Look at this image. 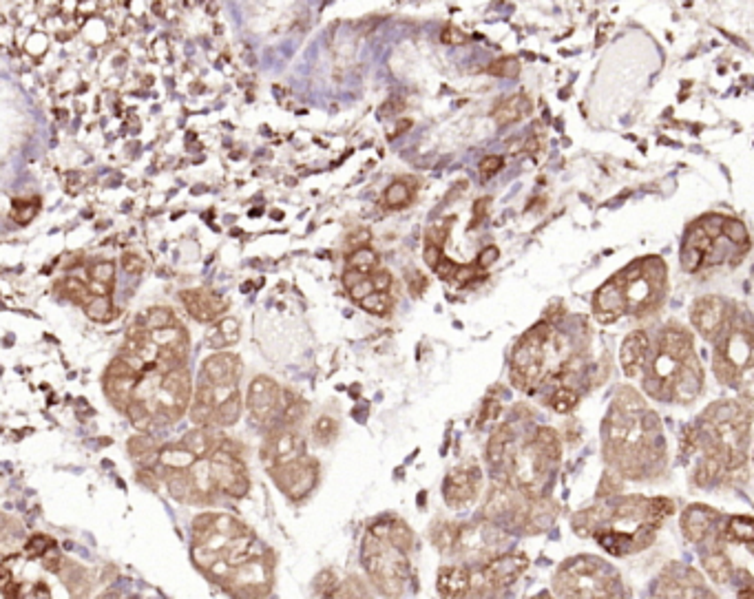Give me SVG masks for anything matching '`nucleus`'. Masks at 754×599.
I'll return each instance as SVG.
<instances>
[{"label":"nucleus","instance_id":"obj_1","mask_svg":"<svg viewBox=\"0 0 754 599\" xmlns=\"http://www.w3.org/2000/svg\"><path fill=\"white\" fill-rule=\"evenodd\" d=\"M672 511L675 504L668 498L622 495L578 513L573 531L593 538L610 556H633L653 542Z\"/></svg>","mask_w":754,"mask_h":599},{"label":"nucleus","instance_id":"obj_2","mask_svg":"<svg viewBox=\"0 0 754 599\" xmlns=\"http://www.w3.org/2000/svg\"><path fill=\"white\" fill-rule=\"evenodd\" d=\"M604 455L626 478H646L653 464L666 458L657 416L633 390L619 392L606 416Z\"/></svg>","mask_w":754,"mask_h":599},{"label":"nucleus","instance_id":"obj_3","mask_svg":"<svg viewBox=\"0 0 754 599\" xmlns=\"http://www.w3.org/2000/svg\"><path fill=\"white\" fill-rule=\"evenodd\" d=\"M702 387L703 370L695 356L693 337L680 325H668L644 372V390L657 401L693 402Z\"/></svg>","mask_w":754,"mask_h":599},{"label":"nucleus","instance_id":"obj_4","mask_svg":"<svg viewBox=\"0 0 754 599\" xmlns=\"http://www.w3.org/2000/svg\"><path fill=\"white\" fill-rule=\"evenodd\" d=\"M666 294V263L641 259L606 281L593 297V310L602 323L619 316H646L657 310Z\"/></svg>","mask_w":754,"mask_h":599},{"label":"nucleus","instance_id":"obj_5","mask_svg":"<svg viewBox=\"0 0 754 599\" xmlns=\"http://www.w3.org/2000/svg\"><path fill=\"white\" fill-rule=\"evenodd\" d=\"M560 599H624L622 578L600 557L582 556L564 562L553 578Z\"/></svg>","mask_w":754,"mask_h":599},{"label":"nucleus","instance_id":"obj_6","mask_svg":"<svg viewBox=\"0 0 754 599\" xmlns=\"http://www.w3.org/2000/svg\"><path fill=\"white\" fill-rule=\"evenodd\" d=\"M409 551L396 547L390 540V522H381L369 529L363 544V562L369 580L385 595H400L409 580Z\"/></svg>","mask_w":754,"mask_h":599},{"label":"nucleus","instance_id":"obj_7","mask_svg":"<svg viewBox=\"0 0 754 599\" xmlns=\"http://www.w3.org/2000/svg\"><path fill=\"white\" fill-rule=\"evenodd\" d=\"M529 560L520 553H502L496 556L494 560L480 564L478 571H471L474 573V582H471V593L470 595H494V593L502 591V588L511 587L520 580V575L525 573Z\"/></svg>","mask_w":754,"mask_h":599},{"label":"nucleus","instance_id":"obj_8","mask_svg":"<svg viewBox=\"0 0 754 599\" xmlns=\"http://www.w3.org/2000/svg\"><path fill=\"white\" fill-rule=\"evenodd\" d=\"M272 480L290 500H301L310 494L319 482V463L310 455H301L297 460L279 464L270 469Z\"/></svg>","mask_w":754,"mask_h":599},{"label":"nucleus","instance_id":"obj_9","mask_svg":"<svg viewBox=\"0 0 754 599\" xmlns=\"http://www.w3.org/2000/svg\"><path fill=\"white\" fill-rule=\"evenodd\" d=\"M190 394H193V383H190V372L186 365L173 370L162 378L155 392L153 401L158 405V414H162L167 420L182 418L190 405Z\"/></svg>","mask_w":754,"mask_h":599},{"label":"nucleus","instance_id":"obj_10","mask_svg":"<svg viewBox=\"0 0 754 599\" xmlns=\"http://www.w3.org/2000/svg\"><path fill=\"white\" fill-rule=\"evenodd\" d=\"M690 321L703 338L719 341L733 325V307L719 297H703L690 310Z\"/></svg>","mask_w":754,"mask_h":599},{"label":"nucleus","instance_id":"obj_11","mask_svg":"<svg viewBox=\"0 0 754 599\" xmlns=\"http://www.w3.org/2000/svg\"><path fill=\"white\" fill-rule=\"evenodd\" d=\"M653 599H717L693 569H671L657 584Z\"/></svg>","mask_w":754,"mask_h":599},{"label":"nucleus","instance_id":"obj_12","mask_svg":"<svg viewBox=\"0 0 754 599\" xmlns=\"http://www.w3.org/2000/svg\"><path fill=\"white\" fill-rule=\"evenodd\" d=\"M303 451V440L294 427H285L279 424L270 432V436L263 440L261 447V460L268 469H275L279 464L290 463V460L301 458Z\"/></svg>","mask_w":754,"mask_h":599},{"label":"nucleus","instance_id":"obj_13","mask_svg":"<svg viewBox=\"0 0 754 599\" xmlns=\"http://www.w3.org/2000/svg\"><path fill=\"white\" fill-rule=\"evenodd\" d=\"M480 482H483V473L476 464H467V467H458L449 471L447 480H445L443 494L445 502L452 509H465L478 498Z\"/></svg>","mask_w":754,"mask_h":599},{"label":"nucleus","instance_id":"obj_14","mask_svg":"<svg viewBox=\"0 0 754 599\" xmlns=\"http://www.w3.org/2000/svg\"><path fill=\"white\" fill-rule=\"evenodd\" d=\"M281 399H284V392L270 377L253 378L251 387H248V409H251L254 420H259V423L270 420L281 409Z\"/></svg>","mask_w":754,"mask_h":599},{"label":"nucleus","instance_id":"obj_15","mask_svg":"<svg viewBox=\"0 0 754 599\" xmlns=\"http://www.w3.org/2000/svg\"><path fill=\"white\" fill-rule=\"evenodd\" d=\"M180 299L186 312L199 323H213L229 310V301L213 290H184V292H180Z\"/></svg>","mask_w":754,"mask_h":599},{"label":"nucleus","instance_id":"obj_16","mask_svg":"<svg viewBox=\"0 0 754 599\" xmlns=\"http://www.w3.org/2000/svg\"><path fill=\"white\" fill-rule=\"evenodd\" d=\"M242 361L233 352H217L204 361V377L213 387H233L242 378Z\"/></svg>","mask_w":754,"mask_h":599},{"label":"nucleus","instance_id":"obj_17","mask_svg":"<svg viewBox=\"0 0 754 599\" xmlns=\"http://www.w3.org/2000/svg\"><path fill=\"white\" fill-rule=\"evenodd\" d=\"M650 338L646 332H633L626 341L622 343V352H619V361H622L624 374L628 378L644 377L646 368L650 363Z\"/></svg>","mask_w":754,"mask_h":599},{"label":"nucleus","instance_id":"obj_18","mask_svg":"<svg viewBox=\"0 0 754 599\" xmlns=\"http://www.w3.org/2000/svg\"><path fill=\"white\" fill-rule=\"evenodd\" d=\"M471 582H474V573L470 566L449 564L439 571L436 587L445 599H463L471 593Z\"/></svg>","mask_w":754,"mask_h":599},{"label":"nucleus","instance_id":"obj_19","mask_svg":"<svg viewBox=\"0 0 754 599\" xmlns=\"http://www.w3.org/2000/svg\"><path fill=\"white\" fill-rule=\"evenodd\" d=\"M220 405L217 399V387L213 385H202L195 392V402L190 405V420H193L198 427H208V424L215 423V411Z\"/></svg>","mask_w":754,"mask_h":599},{"label":"nucleus","instance_id":"obj_20","mask_svg":"<svg viewBox=\"0 0 754 599\" xmlns=\"http://www.w3.org/2000/svg\"><path fill=\"white\" fill-rule=\"evenodd\" d=\"M222 442H224V438L215 436V433H213L208 427H195L190 429L184 438H182V445H184L198 460L208 458V455L215 454V451L222 447Z\"/></svg>","mask_w":754,"mask_h":599},{"label":"nucleus","instance_id":"obj_21","mask_svg":"<svg viewBox=\"0 0 754 599\" xmlns=\"http://www.w3.org/2000/svg\"><path fill=\"white\" fill-rule=\"evenodd\" d=\"M142 378H113V377H105V394L106 399L113 402L118 409L127 411V407L131 405L133 401H136V390H137V383H140Z\"/></svg>","mask_w":754,"mask_h":599},{"label":"nucleus","instance_id":"obj_22","mask_svg":"<svg viewBox=\"0 0 754 599\" xmlns=\"http://www.w3.org/2000/svg\"><path fill=\"white\" fill-rule=\"evenodd\" d=\"M167 486L168 494L180 502H195L199 504L198 489H195L193 476L190 469H182V471H167Z\"/></svg>","mask_w":754,"mask_h":599},{"label":"nucleus","instance_id":"obj_23","mask_svg":"<svg viewBox=\"0 0 754 599\" xmlns=\"http://www.w3.org/2000/svg\"><path fill=\"white\" fill-rule=\"evenodd\" d=\"M529 113H531V100L526 96H522V93H517V96H511L507 97V100H502L501 105L494 109L492 115L498 124H513Z\"/></svg>","mask_w":754,"mask_h":599},{"label":"nucleus","instance_id":"obj_24","mask_svg":"<svg viewBox=\"0 0 754 599\" xmlns=\"http://www.w3.org/2000/svg\"><path fill=\"white\" fill-rule=\"evenodd\" d=\"M239 341V321L235 316H224L208 332V346L213 350H226Z\"/></svg>","mask_w":754,"mask_h":599},{"label":"nucleus","instance_id":"obj_25","mask_svg":"<svg viewBox=\"0 0 754 599\" xmlns=\"http://www.w3.org/2000/svg\"><path fill=\"white\" fill-rule=\"evenodd\" d=\"M195 463H198V458H195V455L190 454L182 442L180 445H177V442H173V445H164L162 449H159V464H162L167 471H182V469H190Z\"/></svg>","mask_w":754,"mask_h":599},{"label":"nucleus","instance_id":"obj_26","mask_svg":"<svg viewBox=\"0 0 754 599\" xmlns=\"http://www.w3.org/2000/svg\"><path fill=\"white\" fill-rule=\"evenodd\" d=\"M242 411H244L242 394H239L237 390H233L229 396H224V399L220 401V405H217L215 424H220V427H233V424H237V420L242 418Z\"/></svg>","mask_w":754,"mask_h":599},{"label":"nucleus","instance_id":"obj_27","mask_svg":"<svg viewBox=\"0 0 754 599\" xmlns=\"http://www.w3.org/2000/svg\"><path fill=\"white\" fill-rule=\"evenodd\" d=\"M128 454L142 463V469H153L159 463V447L149 436H136L128 440Z\"/></svg>","mask_w":754,"mask_h":599},{"label":"nucleus","instance_id":"obj_28","mask_svg":"<svg viewBox=\"0 0 754 599\" xmlns=\"http://www.w3.org/2000/svg\"><path fill=\"white\" fill-rule=\"evenodd\" d=\"M726 542L754 544V517L733 516L726 520Z\"/></svg>","mask_w":754,"mask_h":599},{"label":"nucleus","instance_id":"obj_29","mask_svg":"<svg viewBox=\"0 0 754 599\" xmlns=\"http://www.w3.org/2000/svg\"><path fill=\"white\" fill-rule=\"evenodd\" d=\"M137 323L144 325L149 332H159V330H168L173 328V325H177L175 315H173L171 307H164V306L151 307L142 319H137Z\"/></svg>","mask_w":754,"mask_h":599},{"label":"nucleus","instance_id":"obj_30","mask_svg":"<svg viewBox=\"0 0 754 599\" xmlns=\"http://www.w3.org/2000/svg\"><path fill=\"white\" fill-rule=\"evenodd\" d=\"M412 198H414V186L405 180L392 182V184L385 189V193H383V201H385L387 208L392 210L405 208V206L412 201Z\"/></svg>","mask_w":754,"mask_h":599},{"label":"nucleus","instance_id":"obj_31","mask_svg":"<svg viewBox=\"0 0 754 599\" xmlns=\"http://www.w3.org/2000/svg\"><path fill=\"white\" fill-rule=\"evenodd\" d=\"M347 268L361 272L365 276H372L378 270V257L372 248H361L347 254Z\"/></svg>","mask_w":754,"mask_h":599},{"label":"nucleus","instance_id":"obj_32","mask_svg":"<svg viewBox=\"0 0 754 599\" xmlns=\"http://www.w3.org/2000/svg\"><path fill=\"white\" fill-rule=\"evenodd\" d=\"M84 312L91 321L97 323H105L113 316V306H111V299L106 294H93L87 303H84Z\"/></svg>","mask_w":754,"mask_h":599},{"label":"nucleus","instance_id":"obj_33","mask_svg":"<svg viewBox=\"0 0 754 599\" xmlns=\"http://www.w3.org/2000/svg\"><path fill=\"white\" fill-rule=\"evenodd\" d=\"M579 394L575 387H556L548 396V405L557 411V414H569L575 405H578Z\"/></svg>","mask_w":754,"mask_h":599},{"label":"nucleus","instance_id":"obj_34","mask_svg":"<svg viewBox=\"0 0 754 599\" xmlns=\"http://www.w3.org/2000/svg\"><path fill=\"white\" fill-rule=\"evenodd\" d=\"M58 292L74 303H87L89 299H91V294H89L91 290L80 279H74V276H71V279H62L60 284H58Z\"/></svg>","mask_w":754,"mask_h":599},{"label":"nucleus","instance_id":"obj_35","mask_svg":"<svg viewBox=\"0 0 754 599\" xmlns=\"http://www.w3.org/2000/svg\"><path fill=\"white\" fill-rule=\"evenodd\" d=\"M338 423L330 416H321L315 424H312V436H315L316 445H330L337 438Z\"/></svg>","mask_w":754,"mask_h":599},{"label":"nucleus","instance_id":"obj_36","mask_svg":"<svg viewBox=\"0 0 754 599\" xmlns=\"http://www.w3.org/2000/svg\"><path fill=\"white\" fill-rule=\"evenodd\" d=\"M89 276H91L93 285H100L109 292L115 279V266L111 261H97L89 268Z\"/></svg>","mask_w":754,"mask_h":599},{"label":"nucleus","instance_id":"obj_37","mask_svg":"<svg viewBox=\"0 0 754 599\" xmlns=\"http://www.w3.org/2000/svg\"><path fill=\"white\" fill-rule=\"evenodd\" d=\"M359 306L363 307L368 315L385 316V315H390V310H392V299L387 292H372L369 297H365L363 301L359 303Z\"/></svg>","mask_w":754,"mask_h":599},{"label":"nucleus","instance_id":"obj_38","mask_svg":"<svg viewBox=\"0 0 754 599\" xmlns=\"http://www.w3.org/2000/svg\"><path fill=\"white\" fill-rule=\"evenodd\" d=\"M127 416L137 429H142V432H146V429L151 427V423H153V414H151V409L146 407V402L142 401H133L131 405L127 407Z\"/></svg>","mask_w":754,"mask_h":599},{"label":"nucleus","instance_id":"obj_39","mask_svg":"<svg viewBox=\"0 0 754 599\" xmlns=\"http://www.w3.org/2000/svg\"><path fill=\"white\" fill-rule=\"evenodd\" d=\"M487 74L498 75V78H516V75L520 74V60L513 56L498 58V60H494L492 65L487 66Z\"/></svg>","mask_w":754,"mask_h":599},{"label":"nucleus","instance_id":"obj_40","mask_svg":"<svg viewBox=\"0 0 754 599\" xmlns=\"http://www.w3.org/2000/svg\"><path fill=\"white\" fill-rule=\"evenodd\" d=\"M38 214V201L35 199H16L13 201V219L18 223H29Z\"/></svg>","mask_w":754,"mask_h":599},{"label":"nucleus","instance_id":"obj_41","mask_svg":"<svg viewBox=\"0 0 754 599\" xmlns=\"http://www.w3.org/2000/svg\"><path fill=\"white\" fill-rule=\"evenodd\" d=\"M369 241H372V230H369V228H354V230L346 237V248L350 250V253L361 248H369Z\"/></svg>","mask_w":754,"mask_h":599},{"label":"nucleus","instance_id":"obj_42","mask_svg":"<svg viewBox=\"0 0 754 599\" xmlns=\"http://www.w3.org/2000/svg\"><path fill=\"white\" fill-rule=\"evenodd\" d=\"M449 219H445V222H439V223H434V226H430L427 228V232H425V244H431V245H439V248H443L445 245V241H447V237H449Z\"/></svg>","mask_w":754,"mask_h":599},{"label":"nucleus","instance_id":"obj_43","mask_svg":"<svg viewBox=\"0 0 754 599\" xmlns=\"http://www.w3.org/2000/svg\"><path fill=\"white\" fill-rule=\"evenodd\" d=\"M53 547H56V542H53L51 538H47V535H35V538H31L29 542H27V551L35 557L49 556V553L53 551Z\"/></svg>","mask_w":754,"mask_h":599},{"label":"nucleus","instance_id":"obj_44","mask_svg":"<svg viewBox=\"0 0 754 599\" xmlns=\"http://www.w3.org/2000/svg\"><path fill=\"white\" fill-rule=\"evenodd\" d=\"M122 268L124 272H128V275H140V272H144V259L136 253H124Z\"/></svg>","mask_w":754,"mask_h":599},{"label":"nucleus","instance_id":"obj_45","mask_svg":"<svg viewBox=\"0 0 754 599\" xmlns=\"http://www.w3.org/2000/svg\"><path fill=\"white\" fill-rule=\"evenodd\" d=\"M480 276V268L478 266H458L456 275H454L452 281H456L458 285H467L470 281H476Z\"/></svg>","mask_w":754,"mask_h":599},{"label":"nucleus","instance_id":"obj_46","mask_svg":"<svg viewBox=\"0 0 754 599\" xmlns=\"http://www.w3.org/2000/svg\"><path fill=\"white\" fill-rule=\"evenodd\" d=\"M504 167V159L502 158H498V155H487V158L483 159V162L478 164V168H480V173H483L485 177H492V175H496L498 171H501V168Z\"/></svg>","mask_w":754,"mask_h":599},{"label":"nucleus","instance_id":"obj_47","mask_svg":"<svg viewBox=\"0 0 754 599\" xmlns=\"http://www.w3.org/2000/svg\"><path fill=\"white\" fill-rule=\"evenodd\" d=\"M423 254H425V263L431 268V270H436V268L440 266V261L445 259L443 248H439V245H431V244H425V250H423Z\"/></svg>","mask_w":754,"mask_h":599},{"label":"nucleus","instance_id":"obj_48","mask_svg":"<svg viewBox=\"0 0 754 599\" xmlns=\"http://www.w3.org/2000/svg\"><path fill=\"white\" fill-rule=\"evenodd\" d=\"M440 40H443L445 44H463L467 43V34L465 31H461L458 27H445L443 34H440Z\"/></svg>","mask_w":754,"mask_h":599},{"label":"nucleus","instance_id":"obj_49","mask_svg":"<svg viewBox=\"0 0 754 599\" xmlns=\"http://www.w3.org/2000/svg\"><path fill=\"white\" fill-rule=\"evenodd\" d=\"M374 292H390L392 288V275L387 270H377L372 275Z\"/></svg>","mask_w":754,"mask_h":599},{"label":"nucleus","instance_id":"obj_50","mask_svg":"<svg viewBox=\"0 0 754 599\" xmlns=\"http://www.w3.org/2000/svg\"><path fill=\"white\" fill-rule=\"evenodd\" d=\"M501 257V250L496 248V245H487V248L483 250V253L478 254V259H476V266L478 268H489L492 263H496V259Z\"/></svg>","mask_w":754,"mask_h":599},{"label":"nucleus","instance_id":"obj_51","mask_svg":"<svg viewBox=\"0 0 754 599\" xmlns=\"http://www.w3.org/2000/svg\"><path fill=\"white\" fill-rule=\"evenodd\" d=\"M456 270H458V263H454L452 259L445 257L443 261H440V266L436 268V275H439L440 279H454Z\"/></svg>","mask_w":754,"mask_h":599},{"label":"nucleus","instance_id":"obj_52","mask_svg":"<svg viewBox=\"0 0 754 599\" xmlns=\"http://www.w3.org/2000/svg\"><path fill=\"white\" fill-rule=\"evenodd\" d=\"M368 279V276L365 275H361V272H354V270H350V268H347L346 272H343V285H346V290L347 292H350L352 288H354V285H359L361 281H365Z\"/></svg>","mask_w":754,"mask_h":599},{"label":"nucleus","instance_id":"obj_53","mask_svg":"<svg viewBox=\"0 0 754 599\" xmlns=\"http://www.w3.org/2000/svg\"><path fill=\"white\" fill-rule=\"evenodd\" d=\"M489 204H492V199H489V198H483V199L476 201V204H474V222H471V228L476 226V222H483V217L487 214Z\"/></svg>","mask_w":754,"mask_h":599},{"label":"nucleus","instance_id":"obj_54","mask_svg":"<svg viewBox=\"0 0 754 599\" xmlns=\"http://www.w3.org/2000/svg\"><path fill=\"white\" fill-rule=\"evenodd\" d=\"M498 414H501V402L487 401L483 407V418H480V420H483V423H485V420H496Z\"/></svg>","mask_w":754,"mask_h":599},{"label":"nucleus","instance_id":"obj_55","mask_svg":"<svg viewBox=\"0 0 754 599\" xmlns=\"http://www.w3.org/2000/svg\"><path fill=\"white\" fill-rule=\"evenodd\" d=\"M409 285H412V292L416 294V297H421L423 290L427 288V279L421 275V272H414V281H409Z\"/></svg>","mask_w":754,"mask_h":599},{"label":"nucleus","instance_id":"obj_56","mask_svg":"<svg viewBox=\"0 0 754 599\" xmlns=\"http://www.w3.org/2000/svg\"><path fill=\"white\" fill-rule=\"evenodd\" d=\"M140 482L149 485L151 489H158V478H155V473L151 471V469H142V471H140Z\"/></svg>","mask_w":754,"mask_h":599},{"label":"nucleus","instance_id":"obj_57","mask_svg":"<svg viewBox=\"0 0 754 599\" xmlns=\"http://www.w3.org/2000/svg\"><path fill=\"white\" fill-rule=\"evenodd\" d=\"M535 599H556V597H551V595H547V593H544V595H538Z\"/></svg>","mask_w":754,"mask_h":599},{"label":"nucleus","instance_id":"obj_58","mask_svg":"<svg viewBox=\"0 0 754 599\" xmlns=\"http://www.w3.org/2000/svg\"><path fill=\"white\" fill-rule=\"evenodd\" d=\"M752 463H754V455H752Z\"/></svg>","mask_w":754,"mask_h":599}]
</instances>
